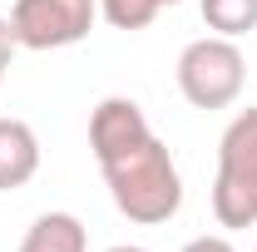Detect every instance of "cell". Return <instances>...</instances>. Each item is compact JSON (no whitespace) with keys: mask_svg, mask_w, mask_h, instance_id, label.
<instances>
[{"mask_svg":"<svg viewBox=\"0 0 257 252\" xmlns=\"http://www.w3.org/2000/svg\"><path fill=\"white\" fill-rule=\"evenodd\" d=\"M99 173L109 183L114 208L139 227H159L183 208V178H178V163H173L163 139H144L128 154L104 158Z\"/></svg>","mask_w":257,"mask_h":252,"instance_id":"cell-1","label":"cell"},{"mask_svg":"<svg viewBox=\"0 0 257 252\" xmlns=\"http://www.w3.org/2000/svg\"><path fill=\"white\" fill-rule=\"evenodd\" d=\"M213 218L223 227H257V109H242L218 139Z\"/></svg>","mask_w":257,"mask_h":252,"instance_id":"cell-2","label":"cell"},{"mask_svg":"<svg viewBox=\"0 0 257 252\" xmlns=\"http://www.w3.org/2000/svg\"><path fill=\"white\" fill-rule=\"evenodd\" d=\"M247 84V60L237 50V40H223V35H203L183 45L178 55V89L193 109H227L237 104Z\"/></svg>","mask_w":257,"mask_h":252,"instance_id":"cell-3","label":"cell"},{"mask_svg":"<svg viewBox=\"0 0 257 252\" xmlns=\"http://www.w3.org/2000/svg\"><path fill=\"white\" fill-rule=\"evenodd\" d=\"M94 15L99 0H15L10 30L20 40V50H64L94 30Z\"/></svg>","mask_w":257,"mask_h":252,"instance_id":"cell-4","label":"cell"},{"mask_svg":"<svg viewBox=\"0 0 257 252\" xmlns=\"http://www.w3.org/2000/svg\"><path fill=\"white\" fill-rule=\"evenodd\" d=\"M144 139H154V129H149L144 109H139L134 99L109 94V99H99V104H94V114H89V149H94L99 163L128 154V149H139Z\"/></svg>","mask_w":257,"mask_h":252,"instance_id":"cell-5","label":"cell"},{"mask_svg":"<svg viewBox=\"0 0 257 252\" xmlns=\"http://www.w3.org/2000/svg\"><path fill=\"white\" fill-rule=\"evenodd\" d=\"M40 173V139L25 119H0V193L25 188Z\"/></svg>","mask_w":257,"mask_h":252,"instance_id":"cell-6","label":"cell"},{"mask_svg":"<svg viewBox=\"0 0 257 252\" xmlns=\"http://www.w3.org/2000/svg\"><path fill=\"white\" fill-rule=\"evenodd\" d=\"M15 252H89V232L74 213H40Z\"/></svg>","mask_w":257,"mask_h":252,"instance_id":"cell-7","label":"cell"},{"mask_svg":"<svg viewBox=\"0 0 257 252\" xmlns=\"http://www.w3.org/2000/svg\"><path fill=\"white\" fill-rule=\"evenodd\" d=\"M203 25L223 40H242L257 30V0H198Z\"/></svg>","mask_w":257,"mask_h":252,"instance_id":"cell-8","label":"cell"},{"mask_svg":"<svg viewBox=\"0 0 257 252\" xmlns=\"http://www.w3.org/2000/svg\"><path fill=\"white\" fill-rule=\"evenodd\" d=\"M159 10H163L159 0H99V15L114 30H144V25H154Z\"/></svg>","mask_w":257,"mask_h":252,"instance_id":"cell-9","label":"cell"},{"mask_svg":"<svg viewBox=\"0 0 257 252\" xmlns=\"http://www.w3.org/2000/svg\"><path fill=\"white\" fill-rule=\"evenodd\" d=\"M15 50H20V40H15V30H10V20L0 15V74L10 69V60H15Z\"/></svg>","mask_w":257,"mask_h":252,"instance_id":"cell-10","label":"cell"},{"mask_svg":"<svg viewBox=\"0 0 257 252\" xmlns=\"http://www.w3.org/2000/svg\"><path fill=\"white\" fill-rule=\"evenodd\" d=\"M183 252H237V247H232L227 237H193Z\"/></svg>","mask_w":257,"mask_h":252,"instance_id":"cell-11","label":"cell"},{"mask_svg":"<svg viewBox=\"0 0 257 252\" xmlns=\"http://www.w3.org/2000/svg\"><path fill=\"white\" fill-rule=\"evenodd\" d=\"M109 252H149V247H134V242H119V247H109Z\"/></svg>","mask_w":257,"mask_h":252,"instance_id":"cell-12","label":"cell"},{"mask_svg":"<svg viewBox=\"0 0 257 252\" xmlns=\"http://www.w3.org/2000/svg\"><path fill=\"white\" fill-rule=\"evenodd\" d=\"M159 5H183V0H159Z\"/></svg>","mask_w":257,"mask_h":252,"instance_id":"cell-13","label":"cell"},{"mask_svg":"<svg viewBox=\"0 0 257 252\" xmlns=\"http://www.w3.org/2000/svg\"><path fill=\"white\" fill-rule=\"evenodd\" d=\"M0 79H5V74H0Z\"/></svg>","mask_w":257,"mask_h":252,"instance_id":"cell-14","label":"cell"}]
</instances>
